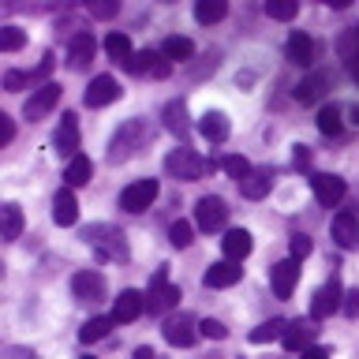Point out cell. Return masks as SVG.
<instances>
[{
    "instance_id": "8992f818",
    "label": "cell",
    "mask_w": 359,
    "mask_h": 359,
    "mask_svg": "<svg viewBox=\"0 0 359 359\" xmlns=\"http://www.w3.org/2000/svg\"><path fill=\"white\" fill-rule=\"evenodd\" d=\"M224 221H229V206H224V198L217 195H202L195 202V224L202 232H221Z\"/></svg>"
},
{
    "instance_id": "ab89813d",
    "label": "cell",
    "mask_w": 359,
    "mask_h": 359,
    "mask_svg": "<svg viewBox=\"0 0 359 359\" xmlns=\"http://www.w3.org/2000/svg\"><path fill=\"white\" fill-rule=\"evenodd\" d=\"M27 45V34H22L19 27H4L0 30V49L4 53H15V49H22Z\"/></svg>"
},
{
    "instance_id": "4316f807",
    "label": "cell",
    "mask_w": 359,
    "mask_h": 359,
    "mask_svg": "<svg viewBox=\"0 0 359 359\" xmlns=\"http://www.w3.org/2000/svg\"><path fill=\"white\" fill-rule=\"evenodd\" d=\"M229 116H224V112H206V116L198 120V135L206 142H224L229 139Z\"/></svg>"
},
{
    "instance_id": "b9f144b4",
    "label": "cell",
    "mask_w": 359,
    "mask_h": 359,
    "mask_svg": "<svg viewBox=\"0 0 359 359\" xmlns=\"http://www.w3.org/2000/svg\"><path fill=\"white\" fill-rule=\"evenodd\" d=\"M288 251H292V258H307L311 255V236H292V243H288Z\"/></svg>"
},
{
    "instance_id": "e0dca14e",
    "label": "cell",
    "mask_w": 359,
    "mask_h": 359,
    "mask_svg": "<svg viewBox=\"0 0 359 359\" xmlns=\"http://www.w3.org/2000/svg\"><path fill=\"white\" fill-rule=\"evenodd\" d=\"M333 240L344 247V251H352V247H359V213L352 210H341L333 217Z\"/></svg>"
},
{
    "instance_id": "f1b7e54d",
    "label": "cell",
    "mask_w": 359,
    "mask_h": 359,
    "mask_svg": "<svg viewBox=\"0 0 359 359\" xmlns=\"http://www.w3.org/2000/svg\"><path fill=\"white\" fill-rule=\"evenodd\" d=\"M161 56L168 64H187L191 56H195V41L191 38H180V34H172V38L161 41Z\"/></svg>"
},
{
    "instance_id": "484cf974",
    "label": "cell",
    "mask_w": 359,
    "mask_h": 359,
    "mask_svg": "<svg viewBox=\"0 0 359 359\" xmlns=\"http://www.w3.org/2000/svg\"><path fill=\"white\" fill-rule=\"evenodd\" d=\"M221 247H224V258H229V262H243L255 243H251V232L247 229H232V232H224Z\"/></svg>"
},
{
    "instance_id": "4fadbf2b",
    "label": "cell",
    "mask_w": 359,
    "mask_h": 359,
    "mask_svg": "<svg viewBox=\"0 0 359 359\" xmlns=\"http://www.w3.org/2000/svg\"><path fill=\"white\" fill-rule=\"evenodd\" d=\"M128 72H131V75H154V79H165L168 72H172V64H168L161 53L142 49V53H135L131 60H128Z\"/></svg>"
},
{
    "instance_id": "603a6c76",
    "label": "cell",
    "mask_w": 359,
    "mask_h": 359,
    "mask_svg": "<svg viewBox=\"0 0 359 359\" xmlns=\"http://www.w3.org/2000/svg\"><path fill=\"white\" fill-rule=\"evenodd\" d=\"M285 56L292 64H299V67H311L314 64V41L303 30H292L288 41H285Z\"/></svg>"
},
{
    "instance_id": "f6af8a7d",
    "label": "cell",
    "mask_w": 359,
    "mask_h": 359,
    "mask_svg": "<svg viewBox=\"0 0 359 359\" xmlns=\"http://www.w3.org/2000/svg\"><path fill=\"white\" fill-rule=\"evenodd\" d=\"M348 318H359V288H352V292H344V307H341Z\"/></svg>"
},
{
    "instance_id": "9a60e30c",
    "label": "cell",
    "mask_w": 359,
    "mask_h": 359,
    "mask_svg": "<svg viewBox=\"0 0 359 359\" xmlns=\"http://www.w3.org/2000/svg\"><path fill=\"white\" fill-rule=\"evenodd\" d=\"M94 49H97L94 34H86V30L72 34V45H67V67H72V72H83V67L94 60Z\"/></svg>"
},
{
    "instance_id": "ffe728a7",
    "label": "cell",
    "mask_w": 359,
    "mask_h": 359,
    "mask_svg": "<svg viewBox=\"0 0 359 359\" xmlns=\"http://www.w3.org/2000/svg\"><path fill=\"white\" fill-rule=\"evenodd\" d=\"M161 116H165V131H168V135H176V139H187V135H191V123H187V101H184V97H172V101H168Z\"/></svg>"
},
{
    "instance_id": "7dc6e473",
    "label": "cell",
    "mask_w": 359,
    "mask_h": 359,
    "mask_svg": "<svg viewBox=\"0 0 359 359\" xmlns=\"http://www.w3.org/2000/svg\"><path fill=\"white\" fill-rule=\"evenodd\" d=\"M311 165V154H307V146H296V168H307Z\"/></svg>"
},
{
    "instance_id": "836d02e7",
    "label": "cell",
    "mask_w": 359,
    "mask_h": 359,
    "mask_svg": "<svg viewBox=\"0 0 359 359\" xmlns=\"http://www.w3.org/2000/svg\"><path fill=\"white\" fill-rule=\"evenodd\" d=\"M224 15H229V4H224V0H198L195 4V19L206 22V27L210 22H221Z\"/></svg>"
},
{
    "instance_id": "83f0119b",
    "label": "cell",
    "mask_w": 359,
    "mask_h": 359,
    "mask_svg": "<svg viewBox=\"0 0 359 359\" xmlns=\"http://www.w3.org/2000/svg\"><path fill=\"white\" fill-rule=\"evenodd\" d=\"M269 187H273V172H269V168H255V172L247 176L243 184H240L243 198H251V202L266 198V195H269Z\"/></svg>"
},
{
    "instance_id": "ee69618b",
    "label": "cell",
    "mask_w": 359,
    "mask_h": 359,
    "mask_svg": "<svg viewBox=\"0 0 359 359\" xmlns=\"http://www.w3.org/2000/svg\"><path fill=\"white\" fill-rule=\"evenodd\" d=\"M27 83H34V75H27V72H8L4 75V90H22Z\"/></svg>"
},
{
    "instance_id": "f546056e",
    "label": "cell",
    "mask_w": 359,
    "mask_h": 359,
    "mask_svg": "<svg viewBox=\"0 0 359 359\" xmlns=\"http://www.w3.org/2000/svg\"><path fill=\"white\" fill-rule=\"evenodd\" d=\"M90 176H94V161H90V157H72V161H67V168H64V180H67V187H86L90 184Z\"/></svg>"
},
{
    "instance_id": "d6986e66",
    "label": "cell",
    "mask_w": 359,
    "mask_h": 359,
    "mask_svg": "<svg viewBox=\"0 0 359 359\" xmlns=\"http://www.w3.org/2000/svg\"><path fill=\"white\" fill-rule=\"evenodd\" d=\"M142 311H146V296H142V292H135V288H123L120 299L112 303V318H116V322H135Z\"/></svg>"
},
{
    "instance_id": "c3c4849f",
    "label": "cell",
    "mask_w": 359,
    "mask_h": 359,
    "mask_svg": "<svg viewBox=\"0 0 359 359\" xmlns=\"http://www.w3.org/2000/svg\"><path fill=\"white\" fill-rule=\"evenodd\" d=\"M299 359H330V352H325V348H318V344H314V348H307V352H303Z\"/></svg>"
},
{
    "instance_id": "4dcf8cb0",
    "label": "cell",
    "mask_w": 359,
    "mask_h": 359,
    "mask_svg": "<svg viewBox=\"0 0 359 359\" xmlns=\"http://www.w3.org/2000/svg\"><path fill=\"white\" fill-rule=\"evenodd\" d=\"M0 232H4V240H19L22 232V210L15 202H4L0 206Z\"/></svg>"
},
{
    "instance_id": "d4e9b609",
    "label": "cell",
    "mask_w": 359,
    "mask_h": 359,
    "mask_svg": "<svg viewBox=\"0 0 359 359\" xmlns=\"http://www.w3.org/2000/svg\"><path fill=\"white\" fill-rule=\"evenodd\" d=\"M243 277V269H240V262H229V258H224V262H213L210 269H206V288H232L236 280Z\"/></svg>"
},
{
    "instance_id": "30bf717a",
    "label": "cell",
    "mask_w": 359,
    "mask_h": 359,
    "mask_svg": "<svg viewBox=\"0 0 359 359\" xmlns=\"http://www.w3.org/2000/svg\"><path fill=\"white\" fill-rule=\"evenodd\" d=\"M311 187H314V198H318V206H337V202L348 195V184H344L341 176H333V172L311 176Z\"/></svg>"
},
{
    "instance_id": "9c48e42d",
    "label": "cell",
    "mask_w": 359,
    "mask_h": 359,
    "mask_svg": "<svg viewBox=\"0 0 359 359\" xmlns=\"http://www.w3.org/2000/svg\"><path fill=\"white\" fill-rule=\"evenodd\" d=\"M72 292H75V299H83V303H101L105 299V277H101L97 269H79L72 277Z\"/></svg>"
},
{
    "instance_id": "d590c367",
    "label": "cell",
    "mask_w": 359,
    "mask_h": 359,
    "mask_svg": "<svg viewBox=\"0 0 359 359\" xmlns=\"http://www.w3.org/2000/svg\"><path fill=\"white\" fill-rule=\"evenodd\" d=\"M221 168H224V172H229V176L236 180V184H243V180L255 172V168H251V161H247V157H240V154H229V157L221 161Z\"/></svg>"
},
{
    "instance_id": "2e32d148",
    "label": "cell",
    "mask_w": 359,
    "mask_h": 359,
    "mask_svg": "<svg viewBox=\"0 0 359 359\" xmlns=\"http://www.w3.org/2000/svg\"><path fill=\"white\" fill-rule=\"evenodd\" d=\"M337 56L344 60L348 75L359 83V22H355V27H348L341 38H337Z\"/></svg>"
},
{
    "instance_id": "d6a6232c",
    "label": "cell",
    "mask_w": 359,
    "mask_h": 359,
    "mask_svg": "<svg viewBox=\"0 0 359 359\" xmlns=\"http://www.w3.org/2000/svg\"><path fill=\"white\" fill-rule=\"evenodd\" d=\"M112 325H116V318H112V314H109V318H90V322L83 325V330H79V341H83V344H97V341H105Z\"/></svg>"
},
{
    "instance_id": "3957f363",
    "label": "cell",
    "mask_w": 359,
    "mask_h": 359,
    "mask_svg": "<svg viewBox=\"0 0 359 359\" xmlns=\"http://www.w3.org/2000/svg\"><path fill=\"white\" fill-rule=\"evenodd\" d=\"M165 172L172 176V180H202L206 172H213V161L210 157H202V154H195L191 146H180V150H172L165 157Z\"/></svg>"
},
{
    "instance_id": "277c9868",
    "label": "cell",
    "mask_w": 359,
    "mask_h": 359,
    "mask_svg": "<svg viewBox=\"0 0 359 359\" xmlns=\"http://www.w3.org/2000/svg\"><path fill=\"white\" fill-rule=\"evenodd\" d=\"M180 303V285H168V266H161L150 280V292H146V311L150 314H165Z\"/></svg>"
},
{
    "instance_id": "74e56055",
    "label": "cell",
    "mask_w": 359,
    "mask_h": 359,
    "mask_svg": "<svg viewBox=\"0 0 359 359\" xmlns=\"http://www.w3.org/2000/svg\"><path fill=\"white\" fill-rule=\"evenodd\" d=\"M296 11H299L296 0H269V4H266V15H269V19H277V22L296 19Z\"/></svg>"
},
{
    "instance_id": "bcb514c9",
    "label": "cell",
    "mask_w": 359,
    "mask_h": 359,
    "mask_svg": "<svg viewBox=\"0 0 359 359\" xmlns=\"http://www.w3.org/2000/svg\"><path fill=\"white\" fill-rule=\"evenodd\" d=\"M11 139H15V123H11V116H0V146H8Z\"/></svg>"
},
{
    "instance_id": "44dd1931",
    "label": "cell",
    "mask_w": 359,
    "mask_h": 359,
    "mask_svg": "<svg viewBox=\"0 0 359 359\" xmlns=\"http://www.w3.org/2000/svg\"><path fill=\"white\" fill-rule=\"evenodd\" d=\"M330 83H333L330 72H311V75L296 86V101H299V105H314V101H318L325 90H330Z\"/></svg>"
},
{
    "instance_id": "7a4b0ae2",
    "label": "cell",
    "mask_w": 359,
    "mask_h": 359,
    "mask_svg": "<svg viewBox=\"0 0 359 359\" xmlns=\"http://www.w3.org/2000/svg\"><path fill=\"white\" fill-rule=\"evenodd\" d=\"M146 142H150V123H146V120L120 123V131L112 135V142H109V161H112V165H116V161H128V157H135Z\"/></svg>"
},
{
    "instance_id": "8fae6325",
    "label": "cell",
    "mask_w": 359,
    "mask_h": 359,
    "mask_svg": "<svg viewBox=\"0 0 359 359\" xmlns=\"http://www.w3.org/2000/svg\"><path fill=\"white\" fill-rule=\"evenodd\" d=\"M53 146H56V154L67 157V161L79 157V116L75 112H64L60 116V128H56V135H53Z\"/></svg>"
},
{
    "instance_id": "7c38bea8",
    "label": "cell",
    "mask_w": 359,
    "mask_h": 359,
    "mask_svg": "<svg viewBox=\"0 0 359 359\" xmlns=\"http://www.w3.org/2000/svg\"><path fill=\"white\" fill-rule=\"evenodd\" d=\"M198 337V322L191 318V314H176V318L165 322V341L172 348H191Z\"/></svg>"
},
{
    "instance_id": "ba28073f",
    "label": "cell",
    "mask_w": 359,
    "mask_h": 359,
    "mask_svg": "<svg viewBox=\"0 0 359 359\" xmlns=\"http://www.w3.org/2000/svg\"><path fill=\"white\" fill-rule=\"evenodd\" d=\"M56 101H60V86H56V83H45V86H38V90L27 97L22 116H27V120H45V116L56 109Z\"/></svg>"
},
{
    "instance_id": "f907efd6",
    "label": "cell",
    "mask_w": 359,
    "mask_h": 359,
    "mask_svg": "<svg viewBox=\"0 0 359 359\" xmlns=\"http://www.w3.org/2000/svg\"><path fill=\"white\" fill-rule=\"evenodd\" d=\"M352 120H355V123H359V105H355V109H352Z\"/></svg>"
},
{
    "instance_id": "7bdbcfd3",
    "label": "cell",
    "mask_w": 359,
    "mask_h": 359,
    "mask_svg": "<svg viewBox=\"0 0 359 359\" xmlns=\"http://www.w3.org/2000/svg\"><path fill=\"white\" fill-rule=\"evenodd\" d=\"M116 11H120L116 0H101V4H90V15H94V19H112Z\"/></svg>"
},
{
    "instance_id": "52a82bcc",
    "label": "cell",
    "mask_w": 359,
    "mask_h": 359,
    "mask_svg": "<svg viewBox=\"0 0 359 359\" xmlns=\"http://www.w3.org/2000/svg\"><path fill=\"white\" fill-rule=\"evenodd\" d=\"M154 198H157V180H135V184L120 191V210L142 213V210H150Z\"/></svg>"
},
{
    "instance_id": "6da1fadb",
    "label": "cell",
    "mask_w": 359,
    "mask_h": 359,
    "mask_svg": "<svg viewBox=\"0 0 359 359\" xmlns=\"http://www.w3.org/2000/svg\"><path fill=\"white\" fill-rule=\"evenodd\" d=\"M86 243L94 247V255L101 262H128V236H123L116 224H90L86 229Z\"/></svg>"
},
{
    "instance_id": "60d3db41",
    "label": "cell",
    "mask_w": 359,
    "mask_h": 359,
    "mask_svg": "<svg viewBox=\"0 0 359 359\" xmlns=\"http://www.w3.org/2000/svg\"><path fill=\"white\" fill-rule=\"evenodd\" d=\"M198 333H202V337H213V341H224V337H229L224 322H217V318H202V322H198Z\"/></svg>"
},
{
    "instance_id": "e575fe53",
    "label": "cell",
    "mask_w": 359,
    "mask_h": 359,
    "mask_svg": "<svg viewBox=\"0 0 359 359\" xmlns=\"http://www.w3.org/2000/svg\"><path fill=\"white\" fill-rule=\"evenodd\" d=\"M285 330H288V322H280V318H269V322H262V325H258V330H251V344L280 341V337H285Z\"/></svg>"
},
{
    "instance_id": "7402d4cb",
    "label": "cell",
    "mask_w": 359,
    "mask_h": 359,
    "mask_svg": "<svg viewBox=\"0 0 359 359\" xmlns=\"http://www.w3.org/2000/svg\"><path fill=\"white\" fill-rule=\"evenodd\" d=\"M296 280H299V262H296V258L277 262V266H273V296H277V299H288L292 288H296Z\"/></svg>"
},
{
    "instance_id": "681fc988",
    "label": "cell",
    "mask_w": 359,
    "mask_h": 359,
    "mask_svg": "<svg viewBox=\"0 0 359 359\" xmlns=\"http://www.w3.org/2000/svg\"><path fill=\"white\" fill-rule=\"evenodd\" d=\"M135 359H161L154 348H135Z\"/></svg>"
},
{
    "instance_id": "ac0fdd59",
    "label": "cell",
    "mask_w": 359,
    "mask_h": 359,
    "mask_svg": "<svg viewBox=\"0 0 359 359\" xmlns=\"http://www.w3.org/2000/svg\"><path fill=\"white\" fill-rule=\"evenodd\" d=\"M314 333H318V330H314V322H288V330H285V337H280V344H285L288 348V352H307V348H314L311 341H314Z\"/></svg>"
},
{
    "instance_id": "5bb4252c",
    "label": "cell",
    "mask_w": 359,
    "mask_h": 359,
    "mask_svg": "<svg viewBox=\"0 0 359 359\" xmlns=\"http://www.w3.org/2000/svg\"><path fill=\"white\" fill-rule=\"evenodd\" d=\"M120 97V86H116V79L112 75H97L94 83L86 86V109H105V105H112V101Z\"/></svg>"
},
{
    "instance_id": "f35d334b",
    "label": "cell",
    "mask_w": 359,
    "mask_h": 359,
    "mask_svg": "<svg viewBox=\"0 0 359 359\" xmlns=\"http://www.w3.org/2000/svg\"><path fill=\"white\" fill-rule=\"evenodd\" d=\"M191 236H195V224H191V221H172V229H168V243H172V247H191Z\"/></svg>"
},
{
    "instance_id": "cb8c5ba5",
    "label": "cell",
    "mask_w": 359,
    "mask_h": 359,
    "mask_svg": "<svg viewBox=\"0 0 359 359\" xmlns=\"http://www.w3.org/2000/svg\"><path fill=\"white\" fill-rule=\"evenodd\" d=\"M53 221L60 224V229H67V224L79 221V202H75V191L72 187H60L53 198Z\"/></svg>"
},
{
    "instance_id": "1f68e13d",
    "label": "cell",
    "mask_w": 359,
    "mask_h": 359,
    "mask_svg": "<svg viewBox=\"0 0 359 359\" xmlns=\"http://www.w3.org/2000/svg\"><path fill=\"white\" fill-rule=\"evenodd\" d=\"M105 53H109L116 64L128 67V60L135 56V53H131V38H128V34H120V30H112L109 38H105Z\"/></svg>"
},
{
    "instance_id": "5b68a950",
    "label": "cell",
    "mask_w": 359,
    "mask_h": 359,
    "mask_svg": "<svg viewBox=\"0 0 359 359\" xmlns=\"http://www.w3.org/2000/svg\"><path fill=\"white\" fill-rule=\"evenodd\" d=\"M344 307V292H341V280L330 277L325 285L311 296V322H325L333 311Z\"/></svg>"
},
{
    "instance_id": "8d00e7d4",
    "label": "cell",
    "mask_w": 359,
    "mask_h": 359,
    "mask_svg": "<svg viewBox=\"0 0 359 359\" xmlns=\"http://www.w3.org/2000/svg\"><path fill=\"white\" fill-rule=\"evenodd\" d=\"M318 131L330 135V139H333V135H341V109H337V105H325V109L318 112Z\"/></svg>"
}]
</instances>
